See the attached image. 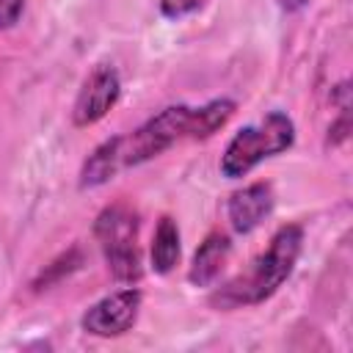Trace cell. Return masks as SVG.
I'll list each match as a JSON object with an SVG mask.
<instances>
[{
    "mask_svg": "<svg viewBox=\"0 0 353 353\" xmlns=\"http://www.w3.org/2000/svg\"><path fill=\"white\" fill-rule=\"evenodd\" d=\"M102 254H105V262H108V270L113 273V279L130 281V284L141 279L143 268H141V254H138V245L135 243L105 245Z\"/></svg>",
    "mask_w": 353,
    "mask_h": 353,
    "instance_id": "12",
    "label": "cell"
},
{
    "mask_svg": "<svg viewBox=\"0 0 353 353\" xmlns=\"http://www.w3.org/2000/svg\"><path fill=\"white\" fill-rule=\"evenodd\" d=\"M22 6H25V0H0V30L17 25Z\"/></svg>",
    "mask_w": 353,
    "mask_h": 353,
    "instance_id": "16",
    "label": "cell"
},
{
    "mask_svg": "<svg viewBox=\"0 0 353 353\" xmlns=\"http://www.w3.org/2000/svg\"><path fill=\"white\" fill-rule=\"evenodd\" d=\"M94 234L99 245H116V243H135L138 237V215L127 204H110L105 207L94 221Z\"/></svg>",
    "mask_w": 353,
    "mask_h": 353,
    "instance_id": "8",
    "label": "cell"
},
{
    "mask_svg": "<svg viewBox=\"0 0 353 353\" xmlns=\"http://www.w3.org/2000/svg\"><path fill=\"white\" fill-rule=\"evenodd\" d=\"M204 6H207V0H160V14L165 19H185Z\"/></svg>",
    "mask_w": 353,
    "mask_h": 353,
    "instance_id": "14",
    "label": "cell"
},
{
    "mask_svg": "<svg viewBox=\"0 0 353 353\" xmlns=\"http://www.w3.org/2000/svg\"><path fill=\"white\" fill-rule=\"evenodd\" d=\"M190 110L188 105H168L157 116H152L146 124H141L135 132L121 135V165H138L157 154H163L171 143L188 135L190 127Z\"/></svg>",
    "mask_w": 353,
    "mask_h": 353,
    "instance_id": "3",
    "label": "cell"
},
{
    "mask_svg": "<svg viewBox=\"0 0 353 353\" xmlns=\"http://www.w3.org/2000/svg\"><path fill=\"white\" fill-rule=\"evenodd\" d=\"M119 168H124L121 165V135L108 138L88 154V160L83 163V171H80V188L105 185L108 179H113L119 174Z\"/></svg>",
    "mask_w": 353,
    "mask_h": 353,
    "instance_id": "9",
    "label": "cell"
},
{
    "mask_svg": "<svg viewBox=\"0 0 353 353\" xmlns=\"http://www.w3.org/2000/svg\"><path fill=\"white\" fill-rule=\"evenodd\" d=\"M229 251H232V243H229L226 234H221V232L207 234V240L193 254V262H190V270H188L190 284L210 287L221 276V270H223V265L229 259Z\"/></svg>",
    "mask_w": 353,
    "mask_h": 353,
    "instance_id": "7",
    "label": "cell"
},
{
    "mask_svg": "<svg viewBox=\"0 0 353 353\" xmlns=\"http://www.w3.org/2000/svg\"><path fill=\"white\" fill-rule=\"evenodd\" d=\"M80 262H83V254H80L77 248H69L66 254H61L52 265H47V268L41 270V276L33 281V287H36V290H44V287H50L52 281H61L63 276H69L72 270H77Z\"/></svg>",
    "mask_w": 353,
    "mask_h": 353,
    "instance_id": "13",
    "label": "cell"
},
{
    "mask_svg": "<svg viewBox=\"0 0 353 353\" xmlns=\"http://www.w3.org/2000/svg\"><path fill=\"white\" fill-rule=\"evenodd\" d=\"M303 245V229L298 223L281 226L273 237L270 245L251 262L248 270L234 276L226 287H221L212 295V303L218 309H234V306H254L268 301L292 273Z\"/></svg>",
    "mask_w": 353,
    "mask_h": 353,
    "instance_id": "1",
    "label": "cell"
},
{
    "mask_svg": "<svg viewBox=\"0 0 353 353\" xmlns=\"http://www.w3.org/2000/svg\"><path fill=\"white\" fill-rule=\"evenodd\" d=\"M121 94V80H119V72L110 66V63H99L88 77L85 83L80 85L77 91V99H74V108H72V121L77 127H88V124H97L119 99Z\"/></svg>",
    "mask_w": 353,
    "mask_h": 353,
    "instance_id": "5",
    "label": "cell"
},
{
    "mask_svg": "<svg viewBox=\"0 0 353 353\" xmlns=\"http://www.w3.org/2000/svg\"><path fill=\"white\" fill-rule=\"evenodd\" d=\"M292 141H295L292 119L281 110H270L259 124H251L234 132V138L223 149L221 174L229 179H240L265 157H276L287 152Z\"/></svg>",
    "mask_w": 353,
    "mask_h": 353,
    "instance_id": "2",
    "label": "cell"
},
{
    "mask_svg": "<svg viewBox=\"0 0 353 353\" xmlns=\"http://www.w3.org/2000/svg\"><path fill=\"white\" fill-rule=\"evenodd\" d=\"M306 3H309V0H279V6H281L284 11H290V14H292V11H301Z\"/></svg>",
    "mask_w": 353,
    "mask_h": 353,
    "instance_id": "17",
    "label": "cell"
},
{
    "mask_svg": "<svg viewBox=\"0 0 353 353\" xmlns=\"http://www.w3.org/2000/svg\"><path fill=\"white\" fill-rule=\"evenodd\" d=\"M350 110V108H347ZM347 110H342L339 113V119L328 127V143L331 146H339L342 141H347V135H350V113Z\"/></svg>",
    "mask_w": 353,
    "mask_h": 353,
    "instance_id": "15",
    "label": "cell"
},
{
    "mask_svg": "<svg viewBox=\"0 0 353 353\" xmlns=\"http://www.w3.org/2000/svg\"><path fill=\"white\" fill-rule=\"evenodd\" d=\"M179 251H182V245H179V226H176L174 218L163 215L157 221V229H154V237H152V251H149L154 273H171L174 265L179 262Z\"/></svg>",
    "mask_w": 353,
    "mask_h": 353,
    "instance_id": "10",
    "label": "cell"
},
{
    "mask_svg": "<svg viewBox=\"0 0 353 353\" xmlns=\"http://www.w3.org/2000/svg\"><path fill=\"white\" fill-rule=\"evenodd\" d=\"M234 102L221 97V99H212L201 108H193L190 110V127H188V138H210L212 132H218L234 113Z\"/></svg>",
    "mask_w": 353,
    "mask_h": 353,
    "instance_id": "11",
    "label": "cell"
},
{
    "mask_svg": "<svg viewBox=\"0 0 353 353\" xmlns=\"http://www.w3.org/2000/svg\"><path fill=\"white\" fill-rule=\"evenodd\" d=\"M141 312V292L127 287L119 292L105 295L102 301H97L85 314H83V331L94 334V336H121L127 334Z\"/></svg>",
    "mask_w": 353,
    "mask_h": 353,
    "instance_id": "4",
    "label": "cell"
},
{
    "mask_svg": "<svg viewBox=\"0 0 353 353\" xmlns=\"http://www.w3.org/2000/svg\"><path fill=\"white\" fill-rule=\"evenodd\" d=\"M270 212H273V190H270L268 182L245 185L243 190L232 193L229 196V204H226L229 223H232V229L237 234L254 232Z\"/></svg>",
    "mask_w": 353,
    "mask_h": 353,
    "instance_id": "6",
    "label": "cell"
}]
</instances>
